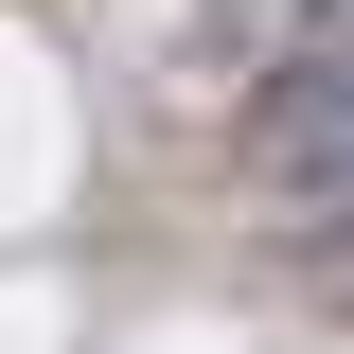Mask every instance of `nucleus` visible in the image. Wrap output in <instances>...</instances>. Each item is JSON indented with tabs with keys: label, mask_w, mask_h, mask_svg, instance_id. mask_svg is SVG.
I'll use <instances>...</instances> for the list:
<instances>
[{
	"label": "nucleus",
	"mask_w": 354,
	"mask_h": 354,
	"mask_svg": "<svg viewBox=\"0 0 354 354\" xmlns=\"http://www.w3.org/2000/svg\"><path fill=\"white\" fill-rule=\"evenodd\" d=\"M266 177H283L319 230L354 213V36L301 53V71H266Z\"/></svg>",
	"instance_id": "obj_1"
}]
</instances>
